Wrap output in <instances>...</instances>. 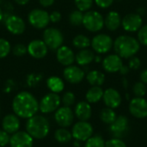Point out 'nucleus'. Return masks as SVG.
<instances>
[{
    "label": "nucleus",
    "instance_id": "cd10ccee",
    "mask_svg": "<svg viewBox=\"0 0 147 147\" xmlns=\"http://www.w3.org/2000/svg\"><path fill=\"white\" fill-rule=\"evenodd\" d=\"M54 139L59 144H67L72 139L71 132L65 127H59L54 132Z\"/></svg>",
    "mask_w": 147,
    "mask_h": 147
},
{
    "label": "nucleus",
    "instance_id": "a211bd4d",
    "mask_svg": "<svg viewBox=\"0 0 147 147\" xmlns=\"http://www.w3.org/2000/svg\"><path fill=\"white\" fill-rule=\"evenodd\" d=\"M56 59L60 65L68 66L75 62V53L71 48L62 45L56 50Z\"/></svg>",
    "mask_w": 147,
    "mask_h": 147
},
{
    "label": "nucleus",
    "instance_id": "37998d69",
    "mask_svg": "<svg viewBox=\"0 0 147 147\" xmlns=\"http://www.w3.org/2000/svg\"><path fill=\"white\" fill-rule=\"evenodd\" d=\"M94 1L98 7L102 9H106L110 7L115 0H94Z\"/></svg>",
    "mask_w": 147,
    "mask_h": 147
},
{
    "label": "nucleus",
    "instance_id": "1a4fd4ad",
    "mask_svg": "<svg viewBox=\"0 0 147 147\" xmlns=\"http://www.w3.org/2000/svg\"><path fill=\"white\" fill-rule=\"evenodd\" d=\"M4 25L9 33L13 35H21L26 30L25 21L17 15H9L4 19Z\"/></svg>",
    "mask_w": 147,
    "mask_h": 147
},
{
    "label": "nucleus",
    "instance_id": "c9c22d12",
    "mask_svg": "<svg viewBox=\"0 0 147 147\" xmlns=\"http://www.w3.org/2000/svg\"><path fill=\"white\" fill-rule=\"evenodd\" d=\"M11 52L16 57H22L28 53V48L24 44L18 43L11 48Z\"/></svg>",
    "mask_w": 147,
    "mask_h": 147
},
{
    "label": "nucleus",
    "instance_id": "7ed1b4c3",
    "mask_svg": "<svg viewBox=\"0 0 147 147\" xmlns=\"http://www.w3.org/2000/svg\"><path fill=\"white\" fill-rule=\"evenodd\" d=\"M114 48L117 55L123 59L134 57L140 48V43L137 39L129 35H121L114 41Z\"/></svg>",
    "mask_w": 147,
    "mask_h": 147
},
{
    "label": "nucleus",
    "instance_id": "e433bc0d",
    "mask_svg": "<svg viewBox=\"0 0 147 147\" xmlns=\"http://www.w3.org/2000/svg\"><path fill=\"white\" fill-rule=\"evenodd\" d=\"M133 91L136 97H143L146 94V87L144 83L138 82L134 85Z\"/></svg>",
    "mask_w": 147,
    "mask_h": 147
},
{
    "label": "nucleus",
    "instance_id": "4c0bfd02",
    "mask_svg": "<svg viewBox=\"0 0 147 147\" xmlns=\"http://www.w3.org/2000/svg\"><path fill=\"white\" fill-rule=\"evenodd\" d=\"M138 40L140 44L147 46V24L141 27L138 33Z\"/></svg>",
    "mask_w": 147,
    "mask_h": 147
},
{
    "label": "nucleus",
    "instance_id": "4be33fe9",
    "mask_svg": "<svg viewBox=\"0 0 147 147\" xmlns=\"http://www.w3.org/2000/svg\"><path fill=\"white\" fill-rule=\"evenodd\" d=\"M127 127H128L127 118L123 115H120L116 117L115 121L110 125V131L115 137H121L127 131Z\"/></svg>",
    "mask_w": 147,
    "mask_h": 147
},
{
    "label": "nucleus",
    "instance_id": "3c124183",
    "mask_svg": "<svg viewBox=\"0 0 147 147\" xmlns=\"http://www.w3.org/2000/svg\"><path fill=\"white\" fill-rule=\"evenodd\" d=\"M0 114H1V108H0Z\"/></svg>",
    "mask_w": 147,
    "mask_h": 147
},
{
    "label": "nucleus",
    "instance_id": "de8ad7c7",
    "mask_svg": "<svg viewBox=\"0 0 147 147\" xmlns=\"http://www.w3.org/2000/svg\"><path fill=\"white\" fill-rule=\"evenodd\" d=\"M128 71H129V69H128V67H127V66H124V65H122V67L121 68V70L119 71L121 74H123V75H125V74H127V73H128Z\"/></svg>",
    "mask_w": 147,
    "mask_h": 147
},
{
    "label": "nucleus",
    "instance_id": "b1692460",
    "mask_svg": "<svg viewBox=\"0 0 147 147\" xmlns=\"http://www.w3.org/2000/svg\"><path fill=\"white\" fill-rule=\"evenodd\" d=\"M121 17L117 11H110L104 19V25L110 31L117 30L121 25Z\"/></svg>",
    "mask_w": 147,
    "mask_h": 147
},
{
    "label": "nucleus",
    "instance_id": "c03bdc74",
    "mask_svg": "<svg viewBox=\"0 0 147 147\" xmlns=\"http://www.w3.org/2000/svg\"><path fill=\"white\" fill-rule=\"evenodd\" d=\"M55 0H39V3L43 8H48L53 5Z\"/></svg>",
    "mask_w": 147,
    "mask_h": 147
},
{
    "label": "nucleus",
    "instance_id": "423d86ee",
    "mask_svg": "<svg viewBox=\"0 0 147 147\" xmlns=\"http://www.w3.org/2000/svg\"><path fill=\"white\" fill-rule=\"evenodd\" d=\"M61 105V96L53 92L46 94L39 102V111L42 114L54 113Z\"/></svg>",
    "mask_w": 147,
    "mask_h": 147
},
{
    "label": "nucleus",
    "instance_id": "6ab92c4d",
    "mask_svg": "<svg viewBox=\"0 0 147 147\" xmlns=\"http://www.w3.org/2000/svg\"><path fill=\"white\" fill-rule=\"evenodd\" d=\"M122 65H123L122 59L117 54L108 55L102 60V67H103V69L106 71L109 72V73L119 71L121 70V68L122 67Z\"/></svg>",
    "mask_w": 147,
    "mask_h": 147
},
{
    "label": "nucleus",
    "instance_id": "20e7f679",
    "mask_svg": "<svg viewBox=\"0 0 147 147\" xmlns=\"http://www.w3.org/2000/svg\"><path fill=\"white\" fill-rule=\"evenodd\" d=\"M42 40L47 46L48 49L56 51L63 45L64 35L62 32L57 28H46L43 32Z\"/></svg>",
    "mask_w": 147,
    "mask_h": 147
},
{
    "label": "nucleus",
    "instance_id": "0eeeda50",
    "mask_svg": "<svg viewBox=\"0 0 147 147\" xmlns=\"http://www.w3.org/2000/svg\"><path fill=\"white\" fill-rule=\"evenodd\" d=\"M28 22L36 29H45L50 23L49 13L43 9H34L28 15Z\"/></svg>",
    "mask_w": 147,
    "mask_h": 147
},
{
    "label": "nucleus",
    "instance_id": "412c9836",
    "mask_svg": "<svg viewBox=\"0 0 147 147\" xmlns=\"http://www.w3.org/2000/svg\"><path fill=\"white\" fill-rule=\"evenodd\" d=\"M75 116L82 121H87L90 119L92 115V109L88 102H79L77 103L74 109Z\"/></svg>",
    "mask_w": 147,
    "mask_h": 147
},
{
    "label": "nucleus",
    "instance_id": "5701e85b",
    "mask_svg": "<svg viewBox=\"0 0 147 147\" xmlns=\"http://www.w3.org/2000/svg\"><path fill=\"white\" fill-rule=\"evenodd\" d=\"M95 56L96 55L92 50L88 48L81 49L77 54H75V61L78 65L84 66L93 62L95 59Z\"/></svg>",
    "mask_w": 147,
    "mask_h": 147
},
{
    "label": "nucleus",
    "instance_id": "f3484780",
    "mask_svg": "<svg viewBox=\"0 0 147 147\" xmlns=\"http://www.w3.org/2000/svg\"><path fill=\"white\" fill-rule=\"evenodd\" d=\"M142 17L139 14L134 13L126 15L121 20V25L127 32H135L139 30L142 26Z\"/></svg>",
    "mask_w": 147,
    "mask_h": 147
},
{
    "label": "nucleus",
    "instance_id": "f03ea898",
    "mask_svg": "<svg viewBox=\"0 0 147 147\" xmlns=\"http://www.w3.org/2000/svg\"><path fill=\"white\" fill-rule=\"evenodd\" d=\"M50 123L48 120L41 115H35L28 118L26 121V132L34 140H43L50 133Z\"/></svg>",
    "mask_w": 147,
    "mask_h": 147
},
{
    "label": "nucleus",
    "instance_id": "c756f323",
    "mask_svg": "<svg viewBox=\"0 0 147 147\" xmlns=\"http://www.w3.org/2000/svg\"><path fill=\"white\" fill-rule=\"evenodd\" d=\"M116 117L117 116H116L115 112L113 110V109H110V108H105V109H102V111L100 113L101 121L106 124L111 125L115 121Z\"/></svg>",
    "mask_w": 147,
    "mask_h": 147
},
{
    "label": "nucleus",
    "instance_id": "473e14b6",
    "mask_svg": "<svg viewBox=\"0 0 147 147\" xmlns=\"http://www.w3.org/2000/svg\"><path fill=\"white\" fill-rule=\"evenodd\" d=\"M11 45L9 41L4 38H0V59L6 58L11 52Z\"/></svg>",
    "mask_w": 147,
    "mask_h": 147
},
{
    "label": "nucleus",
    "instance_id": "aec40b11",
    "mask_svg": "<svg viewBox=\"0 0 147 147\" xmlns=\"http://www.w3.org/2000/svg\"><path fill=\"white\" fill-rule=\"evenodd\" d=\"M102 99L105 105L113 109L118 108L121 103V96L120 93L113 88L107 89L105 91H103Z\"/></svg>",
    "mask_w": 147,
    "mask_h": 147
},
{
    "label": "nucleus",
    "instance_id": "58836bf2",
    "mask_svg": "<svg viewBox=\"0 0 147 147\" xmlns=\"http://www.w3.org/2000/svg\"><path fill=\"white\" fill-rule=\"evenodd\" d=\"M105 147H127L126 144L118 138L109 140L105 143Z\"/></svg>",
    "mask_w": 147,
    "mask_h": 147
},
{
    "label": "nucleus",
    "instance_id": "2f4dec72",
    "mask_svg": "<svg viewBox=\"0 0 147 147\" xmlns=\"http://www.w3.org/2000/svg\"><path fill=\"white\" fill-rule=\"evenodd\" d=\"M105 141L102 137L99 135L91 136L85 141L84 147H105Z\"/></svg>",
    "mask_w": 147,
    "mask_h": 147
},
{
    "label": "nucleus",
    "instance_id": "a878e982",
    "mask_svg": "<svg viewBox=\"0 0 147 147\" xmlns=\"http://www.w3.org/2000/svg\"><path fill=\"white\" fill-rule=\"evenodd\" d=\"M86 79L91 86H101L105 82V75L99 71L93 70L87 73Z\"/></svg>",
    "mask_w": 147,
    "mask_h": 147
},
{
    "label": "nucleus",
    "instance_id": "393cba45",
    "mask_svg": "<svg viewBox=\"0 0 147 147\" xmlns=\"http://www.w3.org/2000/svg\"><path fill=\"white\" fill-rule=\"evenodd\" d=\"M47 86L50 92L59 94L65 89V83L61 78L58 76H51L47 79Z\"/></svg>",
    "mask_w": 147,
    "mask_h": 147
},
{
    "label": "nucleus",
    "instance_id": "72a5a7b5",
    "mask_svg": "<svg viewBox=\"0 0 147 147\" xmlns=\"http://www.w3.org/2000/svg\"><path fill=\"white\" fill-rule=\"evenodd\" d=\"M76 102V96L73 92L71 91H66L63 94L61 97V103H63V106L70 107L72 106Z\"/></svg>",
    "mask_w": 147,
    "mask_h": 147
},
{
    "label": "nucleus",
    "instance_id": "7c9ffc66",
    "mask_svg": "<svg viewBox=\"0 0 147 147\" xmlns=\"http://www.w3.org/2000/svg\"><path fill=\"white\" fill-rule=\"evenodd\" d=\"M83 18H84V12L75 9L72 10L69 15V22L72 26H80L83 24Z\"/></svg>",
    "mask_w": 147,
    "mask_h": 147
},
{
    "label": "nucleus",
    "instance_id": "c85d7f7f",
    "mask_svg": "<svg viewBox=\"0 0 147 147\" xmlns=\"http://www.w3.org/2000/svg\"><path fill=\"white\" fill-rule=\"evenodd\" d=\"M90 43H91V40H90V38L82 34L76 35L72 40V45L74 46V47L79 50L88 48L90 46Z\"/></svg>",
    "mask_w": 147,
    "mask_h": 147
},
{
    "label": "nucleus",
    "instance_id": "f704fd0d",
    "mask_svg": "<svg viewBox=\"0 0 147 147\" xmlns=\"http://www.w3.org/2000/svg\"><path fill=\"white\" fill-rule=\"evenodd\" d=\"M94 0H74L77 9L82 12H86L90 10L93 5Z\"/></svg>",
    "mask_w": 147,
    "mask_h": 147
},
{
    "label": "nucleus",
    "instance_id": "ea45409f",
    "mask_svg": "<svg viewBox=\"0 0 147 147\" xmlns=\"http://www.w3.org/2000/svg\"><path fill=\"white\" fill-rule=\"evenodd\" d=\"M10 135L3 129H0V147L7 146L9 143Z\"/></svg>",
    "mask_w": 147,
    "mask_h": 147
},
{
    "label": "nucleus",
    "instance_id": "bb28decb",
    "mask_svg": "<svg viewBox=\"0 0 147 147\" xmlns=\"http://www.w3.org/2000/svg\"><path fill=\"white\" fill-rule=\"evenodd\" d=\"M103 96V90L100 86H92L88 90L85 95L86 102L89 103L98 102Z\"/></svg>",
    "mask_w": 147,
    "mask_h": 147
},
{
    "label": "nucleus",
    "instance_id": "4468645a",
    "mask_svg": "<svg viewBox=\"0 0 147 147\" xmlns=\"http://www.w3.org/2000/svg\"><path fill=\"white\" fill-rule=\"evenodd\" d=\"M34 139L26 131H17L10 135L9 146L10 147H33Z\"/></svg>",
    "mask_w": 147,
    "mask_h": 147
},
{
    "label": "nucleus",
    "instance_id": "a19ab883",
    "mask_svg": "<svg viewBox=\"0 0 147 147\" xmlns=\"http://www.w3.org/2000/svg\"><path fill=\"white\" fill-rule=\"evenodd\" d=\"M62 18V15L59 11L58 10H53L49 14V19H50V22L53 23H58L60 22Z\"/></svg>",
    "mask_w": 147,
    "mask_h": 147
},
{
    "label": "nucleus",
    "instance_id": "9d476101",
    "mask_svg": "<svg viewBox=\"0 0 147 147\" xmlns=\"http://www.w3.org/2000/svg\"><path fill=\"white\" fill-rule=\"evenodd\" d=\"M72 138L77 141H86L93 134V127L88 121H79L76 122L71 128Z\"/></svg>",
    "mask_w": 147,
    "mask_h": 147
},
{
    "label": "nucleus",
    "instance_id": "a18cd8bd",
    "mask_svg": "<svg viewBox=\"0 0 147 147\" xmlns=\"http://www.w3.org/2000/svg\"><path fill=\"white\" fill-rule=\"evenodd\" d=\"M140 80L142 83L147 84V69H145L140 73Z\"/></svg>",
    "mask_w": 147,
    "mask_h": 147
},
{
    "label": "nucleus",
    "instance_id": "8fccbe9b",
    "mask_svg": "<svg viewBox=\"0 0 147 147\" xmlns=\"http://www.w3.org/2000/svg\"><path fill=\"white\" fill-rule=\"evenodd\" d=\"M94 60H96V62H100L101 61V57L99 56V55H96V56H95V59Z\"/></svg>",
    "mask_w": 147,
    "mask_h": 147
},
{
    "label": "nucleus",
    "instance_id": "dca6fc26",
    "mask_svg": "<svg viewBox=\"0 0 147 147\" xmlns=\"http://www.w3.org/2000/svg\"><path fill=\"white\" fill-rule=\"evenodd\" d=\"M1 126H2V129L3 131H5L7 134L11 135V134L16 133L17 131H19V129L21 127L20 118L14 113L7 114L2 119Z\"/></svg>",
    "mask_w": 147,
    "mask_h": 147
},
{
    "label": "nucleus",
    "instance_id": "ddd939ff",
    "mask_svg": "<svg viewBox=\"0 0 147 147\" xmlns=\"http://www.w3.org/2000/svg\"><path fill=\"white\" fill-rule=\"evenodd\" d=\"M63 77L65 79V81H67L68 83L72 84H77L84 80L85 77V73L83 71V69H81L79 66L71 65L65 66V68L64 69Z\"/></svg>",
    "mask_w": 147,
    "mask_h": 147
},
{
    "label": "nucleus",
    "instance_id": "9b49d317",
    "mask_svg": "<svg viewBox=\"0 0 147 147\" xmlns=\"http://www.w3.org/2000/svg\"><path fill=\"white\" fill-rule=\"evenodd\" d=\"M74 112L70 107L60 106L54 112V120L59 127H68L74 121Z\"/></svg>",
    "mask_w": 147,
    "mask_h": 147
},
{
    "label": "nucleus",
    "instance_id": "79ce46f5",
    "mask_svg": "<svg viewBox=\"0 0 147 147\" xmlns=\"http://www.w3.org/2000/svg\"><path fill=\"white\" fill-rule=\"evenodd\" d=\"M141 65V61L138 57H132L129 61V68L134 70H138Z\"/></svg>",
    "mask_w": 147,
    "mask_h": 147
},
{
    "label": "nucleus",
    "instance_id": "09e8293b",
    "mask_svg": "<svg viewBox=\"0 0 147 147\" xmlns=\"http://www.w3.org/2000/svg\"><path fill=\"white\" fill-rule=\"evenodd\" d=\"M3 17H4V14H3V10H2V9L0 7V22L3 20Z\"/></svg>",
    "mask_w": 147,
    "mask_h": 147
},
{
    "label": "nucleus",
    "instance_id": "2eb2a0df",
    "mask_svg": "<svg viewBox=\"0 0 147 147\" xmlns=\"http://www.w3.org/2000/svg\"><path fill=\"white\" fill-rule=\"evenodd\" d=\"M129 111L136 118L147 117V101L143 97H135L129 103Z\"/></svg>",
    "mask_w": 147,
    "mask_h": 147
},
{
    "label": "nucleus",
    "instance_id": "f257e3e1",
    "mask_svg": "<svg viewBox=\"0 0 147 147\" xmlns=\"http://www.w3.org/2000/svg\"><path fill=\"white\" fill-rule=\"evenodd\" d=\"M11 107L13 113L19 118L28 120L39 112V101L32 93L23 90L14 96Z\"/></svg>",
    "mask_w": 147,
    "mask_h": 147
},
{
    "label": "nucleus",
    "instance_id": "f8f14e48",
    "mask_svg": "<svg viewBox=\"0 0 147 147\" xmlns=\"http://www.w3.org/2000/svg\"><path fill=\"white\" fill-rule=\"evenodd\" d=\"M28 53L34 59H40L45 58L48 53V47L43 40L34 39L32 40L27 46Z\"/></svg>",
    "mask_w": 147,
    "mask_h": 147
},
{
    "label": "nucleus",
    "instance_id": "39448f33",
    "mask_svg": "<svg viewBox=\"0 0 147 147\" xmlns=\"http://www.w3.org/2000/svg\"><path fill=\"white\" fill-rule=\"evenodd\" d=\"M83 25L90 32H98L104 26V18L96 10H88L84 14Z\"/></svg>",
    "mask_w": 147,
    "mask_h": 147
},
{
    "label": "nucleus",
    "instance_id": "6e6552de",
    "mask_svg": "<svg viewBox=\"0 0 147 147\" xmlns=\"http://www.w3.org/2000/svg\"><path fill=\"white\" fill-rule=\"evenodd\" d=\"M90 46L98 54H104L111 50L114 46V41L109 35L106 34H98L91 40Z\"/></svg>",
    "mask_w": 147,
    "mask_h": 147
},
{
    "label": "nucleus",
    "instance_id": "49530a36",
    "mask_svg": "<svg viewBox=\"0 0 147 147\" xmlns=\"http://www.w3.org/2000/svg\"><path fill=\"white\" fill-rule=\"evenodd\" d=\"M29 1L30 0H14V2L18 5H26L27 3H28Z\"/></svg>",
    "mask_w": 147,
    "mask_h": 147
}]
</instances>
